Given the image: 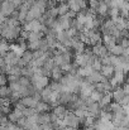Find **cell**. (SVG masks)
Here are the masks:
<instances>
[{
    "label": "cell",
    "instance_id": "cell-3",
    "mask_svg": "<svg viewBox=\"0 0 129 130\" xmlns=\"http://www.w3.org/2000/svg\"><path fill=\"white\" fill-rule=\"evenodd\" d=\"M108 49H106V47L105 45H103V44H94V47H92V54L94 56H96V57H99V58H101V57H105V56H108Z\"/></svg>",
    "mask_w": 129,
    "mask_h": 130
},
{
    "label": "cell",
    "instance_id": "cell-35",
    "mask_svg": "<svg viewBox=\"0 0 129 130\" xmlns=\"http://www.w3.org/2000/svg\"><path fill=\"white\" fill-rule=\"evenodd\" d=\"M123 86H122V90H123V92L125 93V95H129V85L127 82H124V84H122Z\"/></svg>",
    "mask_w": 129,
    "mask_h": 130
},
{
    "label": "cell",
    "instance_id": "cell-8",
    "mask_svg": "<svg viewBox=\"0 0 129 130\" xmlns=\"http://www.w3.org/2000/svg\"><path fill=\"white\" fill-rule=\"evenodd\" d=\"M103 42H104V45L106 47V49H108V52H109V49H110L114 44H117V39H115L111 34H104V36H103Z\"/></svg>",
    "mask_w": 129,
    "mask_h": 130
},
{
    "label": "cell",
    "instance_id": "cell-24",
    "mask_svg": "<svg viewBox=\"0 0 129 130\" xmlns=\"http://www.w3.org/2000/svg\"><path fill=\"white\" fill-rule=\"evenodd\" d=\"M18 82H19V85L22 87H27L31 85V80H29L28 77H24V76H20V77L18 78Z\"/></svg>",
    "mask_w": 129,
    "mask_h": 130
},
{
    "label": "cell",
    "instance_id": "cell-22",
    "mask_svg": "<svg viewBox=\"0 0 129 130\" xmlns=\"http://www.w3.org/2000/svg\"><path fill=\"white\" fill-rule=\"evenodd\" d=\"M65 33H66V36L68 37V38H74V37H76L77 36V29L75 28V27H70L68 29H66L65 30Z\"/></svg>",
    "mask_w": 129,
    "mask_h": 130
},
{
    "label": "cell",
    "instance_id": "cell-12",
    "mask_svg": "<svg viewBox=\"0 0 129 130\" xmlns=\"http://www.w3.org/2000/svg\"><path fill=\"white\" fill-rule=\"evenodd\" d=\"M9 49H10L11 52H14L17 57H22V54H23V53H24V51H25V48H24V47H22L20 44H18V43L10 44V45H9Z\"/></svg>",
    "mask_w": 129,
    "mask_h": 130
},
{
    "label": "cell",
    "instance_id": "cell-34",
    "mask_svg": "<svg viewBox=\"0 0 129 130\" xmlns=\"http://www.w3.org/2000/svg\"><path fill=\"white\" fill-rule=\"evenodd\" d=\"M6 84H8V78L5 77V75H4V73H0V86L6 85Z\"/></svg>",
    "mask_w": 129,
    "mask_h": 130
},
{
    "label": "cell",
    "instance_id": "cell-36",
    "mask_svg": "<svg viewBox=\"0 0 129 130\" xmlns=\"http://www.w3.org/2000/svg\"><path fill=\"white\" fill-rule=\"evenodd\" d=\"M9 120H8V116L6 115H1V119H0V125L1 126H4L6 123H8Z\"/></svg>",
    "mask_w": 129,
    "mask_h": 130
},
{
    "label": "cell",
    "instance_id": "cell-27",
    "mask_svg": "<svg viewBox=\"0 0 129 130\" xmlns=\"http://www.w3.org/2000/svg\"><path fill=\"white\" fill-rule=\"evenodd\" d=\"M48 87H49L52 91H58V92H61V84H60L58 81H53V82L48 84Z\"/></svg>",
    "mask_w": 129,
    "mask_h": 130
},
{
    "label": "cell",
    "instance_id": "cell-17",
    "mask_svg": "<svg viewBox=\"0 0 129 130\" xmlns=\"http://www.w3.org/2000/svg\"><path fill=\"white\" fill-rule=\"evenodd\" d=\"M20 58H22V61H23L25 64H28V63L33 59V53H32V51H29V49H28V51H24V53L22 54Z\"/></svg>",
    "mask_w": 129,
    "mask_h": 130
},
{
    "label": "cell",
    "instance_id": "cell-26",
    "mask_svg": "<svg viewBox=\"0 0 129 130\" xmlns=\"http://www.w3.org/2000/svg\"><path fill=\"white\" fill-rule=\"evenodd\" d=\"M8 51H9V44L5 41H1L0 42V56H4Z\"/></svg>",
    "mask_w": 129,
    "mask_h": 130
},
{
    "label": "cell",
    "instance_id": "cell-37",
    "mask_svg": "<svg viewBox=\"0 0 129 130\" xmlns=\"http://www.w3.org/2000/svg\"><path fill=\"white\" fill-rule=\"evenodd\" d=\"M4 64H5V62H4V57H1V56H0V68H1Z\"/></svg>",
    "mask_w": 129,
    "mask_h": 130
},
{
    "label": "cell",
    "instance_id": "cell-16",
    "mask_svg": "<svg viewBox=\"0 0 129 130\" xmlns=\"http://www.w3.org/2000/svg\"><path fill=\"white\" fill-rule=\"evenodd\" d=\"M123 49H124V48H123L120 44H114V45L109 49V52H110V54H114V56H122Z\"/></svg>",
    "mask_w": 129,
    "mask_h": 130
},
{
    "label": "cell",
    "instance_id": "cell-40",
    "mask_svg": "<svg viewBox=\"0 0 129 130\" xmlns=\"http://www.w3.org/2000/svg\"><path fill=\"white\" fill-rule=\"evenodd\" d=\"M56 3H66V0H54Z\"/></svg>",
    "mask_w": 129,
    "mask_h": 130
},
{
    "label": "cell",
    "instance_id": "cell-31",
    "mask_svg": "<svg viewBox=\"0 0 129 130\" xmlns=\"http://www.w3.org/2000/svg\"><path fill=\"white\" fill-rule=\"evenodd\" d=\"M1 109V112H3V115H8L10 111H11V107H10V105H5V106H1L0 107Z\"/></svg>",
    "mask_w": 129,
    "mask_h": 130
},
{
    "label": "cell",
    "instance_id": "cell-23",
    "mask_svg": "<svg viewBox=\"0 0 129 130\" xmlns=\"http://www.w3.org/2000/svg\"><path fill=\"white\" fill-rule=\"evenodd\" d=\"M9 88H10L11 92H19L22 86L19 85L18 81H13V82H9Z\"/></svg>",
    "mask_w": 129,
    "mask_h": 130
},
{
    "label": "cell",
    "instance_id": "cell-2",
    "mask_svg": "<svg viewBox=\"0 0 129 130\" xmlns=\"http://www.w3.org/2000/svg\"><path fill=\"white\" fill-rule=\"evenodd\" d=\"M15 10V6L13 5L11 1L9 0H3L0 4V11L4 17H10L13 14V11Z\"/></svg>",
    "mask_w": 129,
    "mask_h": 130
},
{
    "label": "cell",
    "instance_id": "cell-18",
    "mask_svg": "<svg viewBox=\"0 0 129 130\" xmlns=\"http://www.w3.org/2000/svg\"><path fill=\"white\" fill-rule=\"evenodd\" d=\"M57 10H58V15H60V17L65 15V14L70 10L68 4H67V3H60V6H57Z\"/></svg>",
    "mask_w": 129,
    "mask_h": 130
},
{
    "label": "cell",
    "instance_id": "cell-25",
    "mask_svg": "<svg viewBox=\"0 0 129 130\" xmlns=\"http://www.w3.org/2000/svg\"><path fill=\"white\" fill-rule=\"evenodd\" d=\"M36 112H37V111H36L34 107H24V109H23V116H24V118H28V116L36 114Z\"/></svg>",
    "mask_w": 129,
    "mask_h": 130
},
{
    "label": "cell",
    "instance_id": "cell-33",
    "mask_svg": "<svg viewBox=\"0 0 129 130\" xmlns=\"http://www.w3.org/2000/svg\"><path fill=\"white\" fill-rule=\"evenodd\" d=\"M119 104H120L122 106H123V105H128V104H129V95H124V96H123V99L120 100V102H119Z\"/></svg>",
    "mask_w": 129,
    "mask_h": 130
},
{
    "label": "cell",
    "instance_id": "cell-15",
    "mask_svg": "<svg viewBox=\"0 0 129 130\" xmlns=\"http://www.w3.org/2000/svg\"><path fill=\"white\" fill-rule=\"evenodd\" d=\"M44 33L42 32H29L28 33V42H33V41H38V39H42Z\"/></svg>",
    "mask_w": 129,
    "mask_h": 130
},
{
    "label": "cell",
    "instance_id": "cell-39",
    "mask_svg": "<svg viewBox=\"0 0 129 130\" xmlns=\"http://www.w3.org/2000/svg\"><path fill=\"white\" fill-rule=\"evenodd\" d=\"M65 130H77V129H76V128H74V126H66Z\"/></svg>",
    "mask_w": 129,
    "mask_h": 130
},
{
    "label": "cell",
    "instance_id": "cell-38",
    "mask_svg": "<svg viewBox=\"0 0 129 130\" xmlns=\"http://www.w3.org/2000/svg\"><path fill=\"white\" fill-rule=\"evenodd\" d=\"M84 130H96V129H95L92 125H90V126H85V129Z\"/></svg>",
    "mask_w": 129,
    "mask_h": 130
},
{
    "label": "cell",
    "instance_id": "cell-21",
    "mask_svg": "<svg viewBox=\"0 0 129 130\" xmlns=\"http://www.w3.org/2000/svg\"><path fill=\"white\" fill-rule=\"evenodd\" d=\"M39 47H41V39H38V41H33V42H29V43H28V49L32 51V52L39 49Z\"/></svg>",
    "mask_w": 129,
    "mask_h": 130
},
{
    "label": "cell",
    "instance_id": "cell-10",
    "mask_svg": "<svg viewBox=\"0 0 129 130\" xmlns=\"http://www.w3.org/2000/svg\"><path fill=\"white\" fill-rule=\"evenodd\" d=\"M51 76H52L53 81H60L61 77L63 76V71L60 68V66H54V67L51 70Z\"/></svg>",
    "mask_w": 129,
    "mask_h": 130
},
{
    "label": "cell",
    "instance_id": "cell-4",
    "mask_svg": "<svg viewBox=\"0 0 129 130\" xmlns=\"http://www.w3.org/2000/svg\"><path fill=\"white\" fill-rule=\"evenodd\" d=\"M111 101H113V99H111V91H109V92H106V93H104L101 96V99L99 100L97 105H99L100 109H105Z\"/></svg>",
    "mask_w": 129,
    "mask_h": 130
},
{
    "label": "cell",
    "instance_id": "cell-28",
    "mask_svg": "<svg viewBox=\"0 0 129 130\" xmlns=\"http://www.w3.org/2000/svg\"><path fill=\"white\" fill-rule=\"evenodd\" d=\"M108 13L110 14V17H111V19H113V18H117L120 11H119V8H118V6H110V10H109Z\"/></svg>",
    "mask_w": 129,
    "mask_h": 130
},
{
    "label": "cell",
    "instance_id": "cell-41",
    "mask_svg": "<svg viewBox=\"0 0 129 130\" xmlns=\"http://www.w3.org/2000/svg\"><path fill=\"white\" fill-rule=\"evenodd\" d=\"M48 130H56V129L54 128H51V129H48Z\"/></svg>",
    "mask_w": 129,
    "mask_h": 130
},
{
    "label": "cell",
    "instance_id": "cell-5",
    "mask_svg": "<svg viewBox=\"0 0 129 130\" xmlns=\"http://www.w3.org/2000/svg\"><path fill=\"white\" fill-rule=\"evenodd\" d=\"M99 72H100L104 77L110 78V77H113V75H114V66H111V64H103Z\"/></svg>",
    "mask_w": 129,
    "mask_h": 130
},
{
    "label": "cell",
    "instance_id": "cell-9",
    "mask_svg": "<svg viewBox=\"0 0 129 130\" xmlns=\"http://www.w3.org/2000/svg\"><path fill=\"white\" fill-rule=\"evenodd\" d=\"M108 11H109V5H108L104 0H100V1H99V5H97V9H96V13H97L99 15L105 17V15L108 14Z\"/></svg>",
    "mask_w": 129,
    "mask_h": 130
},
{
    "label": "cell",
    "instance_id": "cell-7",
    "mask_svg": "<svg viewBox=\"0 0 129 130\" xmlns=\"http://www.w3.org/2000/svg\"><path fill=\"white\" fill-rule=\"evenodd\" d=\"M85 78L90 82V84H97V82H101V80H103V75H101L99 71H92L91 75H89V76L85 77Z\"/></svg>",
    "mask_w": 129,
    "mask_h": 130
},
{
    "label": "cell",
    "instance_id": "cell-13",
    "mask_svg": "<svg viewBox=\"0 0 129 130\" xmlns=\"http://www.w3.org/2000/svg\"><path fill=\"white\" fill-rule=\"evenodd\" d=\"M34 109H36L37 112H49L51 105L47 104V102H43V101H38V104L36 105Z\"/></svg>",
    "mask_w": 129,
    "mask_h": 130
},
{
    "label": "cell",
    "instance_id": "cell-20",
    "mask_svg": "<svg viewBox=\"0 0 129 130\" xmlns=\"http://www.w3.org/2000/svg\"><path fill=\"white\" fill-rule=\"evenodd\" d=\"M10 88L9 86H6V85H3V86H0V97H9L10 96Z\"/></svg>",
    "mask_w": 129,
    "mask_h": 130
},
{
    "label": "cell",
    "instance_id": "cell-1",
    "mask_svg": "<svg viewBox=\"0 0 129 130\" xmlns=\"http://www.w3.org/2000/svg\"><path fill=\"white\" fill-rule=\"evenodd\" d=\"M62 121L66 126H74L76 129H79V125L81 124V120L74 114L72 110H66V114H65Z\"/></svg>",
    "mask_w": 129,
    "mask_h": 130
},
{
    "label": "cell",
    "instance_id": "cell-30",
    "mask_svg": "<svg viewBox=\"0 0 129 130\" xmlns=\"http://www.w3.org/2000/svg\"><path fill=\"white\" fill-rule=\"evenodd\" d=\"M99 1H100V0H89L90 9H92V10H95V11H96V9H97V5H99ZM96 14H97V13H96Z\"/></svg>",
    "mask_w": 129,
    "mask_h": 130
},
{
    "label": "cell",
    "instance_id": "cell-6",
    "mask_svg": "<svg viewBox=\"0 0 129 130\" xmlns=\"http://www.w3.org/2000/svg\"><path fill=\"white\" fill-rule=\"evenodd\" d=\"M20 102L25 107H36V105L38 104V101L33 96H23V97H20Z\"/></svg>",
    "mask_w": 129,
    "mask_h": 130
},
{
    "label": "cell",
    "instance_id": "cell-19",
    "mask_svg": "<svg viewBox=\"0 0 129 130\" xmlns=\"http://www.w3.org/2000/svg\"><path fill=\"white\" fill-rule=\"evenodd\" d=\"M103 95H104V93H101V92H99V91H96V90H92L89 97H90L94 102H99V100L101 99V96H103Z\"/></svg>",
    "mask_w": 129,
    "mask_h": 130
},
{
    "label": "cell",
    "instance_id": "cell-29",
    "mask_svg": "<svg viewBox=\"0 0 129 130\" xmlns=\"http://www.w3.org/2000/svg\"><path fill=\"white\" fill-rule=\"evenodd\" d=\"M71 67H72V64H71V62H63L61 66H60V68L63 71V72H68L70 70H71Z\"/></svg>",
    "mask_w": 129,
    "mask_h": 130
},
{
    "label": "cell",
    "instance_id": "cell-32",
    "mask_svg": "<svg viewBox=\"0 0 129 130\" xmlns=\"http://www.w3.org/2000/svg\"><path fill=\"white\" fill-rule=\"evenodd\" d=\"M76 14H77V13H75L74 10H68V11L65 14V17H66V18H68V19H74V18L76 17Z\"/></svg>",
    "mask_w": 129,
    "mask_h": 130
},
{
    "label": "cell",
    "instance_id": "cell-11",
    "mask_svg": "<svg viewBox=\"0 0 129 130\" xmlns=\"http://www.w3.org/2000/svg\"><path fill=\"white\" fill-rule=\"evenodd\" d=\"M52 112L56 114L58 119H63V116H65V114H66V106L58 104V105L53 106V111H52Z\"/></svg>",
    "mask_w": 129,
    "mask_h": 130
},
{
    "label": "cell",
    "instance_id": "cell-14",
    "mask_svg": "<svg viewBox=\"0 0 129 130\" xmlns=\"http://www.w3.org/2000/svg\"><path fill=\"white\" fill-rule=\"evenodd\" d=\"M37 123H38V125L51 123V119H49V112H38V119H37Z\"/></svg>",
    "mask_w": 129,
    "mask_h": 130
}]
</instances>
